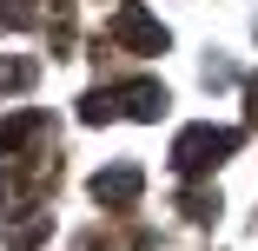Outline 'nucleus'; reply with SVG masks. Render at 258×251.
<instances>
[{"instance_id":"f257e3e1","label":"nucleus","mask_w":258,"mask_h":251,"mask_svg":"<svg viewBox=\"0 0 258 251\" xmlns=\"http://www.w3.org/2000/svg\"><path fill=\"white\" fill-rule=\"evenodd\" d=\"M232 145H238V132H212V126H192L179 145H172V159H179V172H205V165H219L225 152H232Z\"/></svg>"},{"instance_id":"f03ea898","label":"nucleus","mask_w":258,"mask_h":251,"mask_svg":"<svg viewBox=\"0 0 258 251\" xmlns=\"http://www.w3.org/2000/svg\"><path fill=\"white\" fill-rule=\"evenodd\" d=\"M113 40L139 46V53H159V46H166V33L146 20V7H119V14H113Z\"/></svg>"},{"instance_id":"7ed1b4c3","label":"nucleus","mask_w":258,"mask_h":251,"mask_svg":"<svg viewBox=\"0 0 258 251\" xmlns=\"http://www.w3.org/2000/svg\"><path fill=\"white\" fill-rule=\"evenodd\" d=\"M93 198H99V205H133V198H139V172H133V165L99 172V179H93Z\"/></svg>"}]
</instances>
